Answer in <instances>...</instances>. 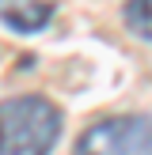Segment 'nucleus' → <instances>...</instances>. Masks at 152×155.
I'll return each mask as SVG.
<instances>
[{
  "label": "nucleus",
  "instance_id": "1",
  "mask_svg": "<svg viewBox=\"0 0 152 155\" xmlns=\"http://www.w3.org/2000/svg\"><path fill=\"white\" fill-rule=\"evenodd\" d=\"M61 136V110L42 95L0 102V155H50Z\"/></svg>",
  "mask_w": 152,
  "mask_h": 155
},
{
  "label": "nucleus",
  "instance_id": "4",
  "mask_svg": "<svg viewBox=\"0 0 152 155\" xmlns=\"http://www.w3.org/2000/svg\"><path fill=\"white\" fill-rule=\"evenodd\" d=\"M122 19H126V27L133 30L137 38L152 42V0H126Z\"/></svg>",
  "mask_w": 152,
  "mask_h": 155
},
{
  "label": "nucleus",
  "instance_id": "3",
  "mask_svg": "<svg viewBox=\"0 0 152 155\" xmlns=\"http://www.w3.org/2000/svg\"><path fill=\"white\" fill-rule=\"evenodd\" d=\"M53 19L50 0H0V23L15 34H38Z\"/></svg>",
  "mask_w": 152,
  "mask_h": 155
},
{
  "label": "nucleus",
  "instance_id": "2",
  "mask_svg": "<svg viewBox=\"0 0 152 155\" xmlns=\"http://www.w3.org/2000/svg\"><path fill=\"white\" fill-rule=\"evenodd\" d=\"M72 155H152V117L148 114H118L88 125Z\"/></svg>",
  "mask_w": 152,
  "mask_h": 155
}]
</instances>
